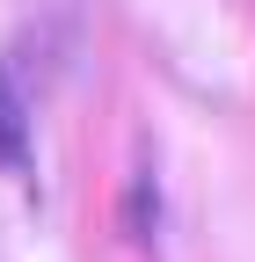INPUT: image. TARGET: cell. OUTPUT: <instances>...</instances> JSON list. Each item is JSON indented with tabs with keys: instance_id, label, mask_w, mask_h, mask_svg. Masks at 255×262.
I'll return each instance as SVG.
<instances>
[{
	"instance_id": "cell-1",
	"label": "cell",
	"mask_w": 255,
	"mask_h": 262,
	"mask_svg": "<svg viewBox=\"0 0 255 262\" xmlns=\"http://www.w3.org/2000/svg\"><path fill=\"white\" fill-rule=\"evenodd\" d=\"M0 153H22V124H15V95L0 80Z\"/></svg>"
}]
</instances>
